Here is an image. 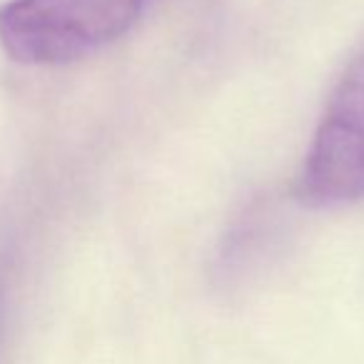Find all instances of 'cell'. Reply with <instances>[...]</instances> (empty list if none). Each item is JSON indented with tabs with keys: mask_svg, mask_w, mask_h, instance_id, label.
Returning a JSON list of instances; mask_svg holds the SVG:
<instances>
[{
	"mask_svg": "<svg viewBox=\"0 0 364 364\" xmlns=\"http://www.w3.org/2000/svg\"><path fill=\"white\" fill-rule=\"evenodd\" d=\"M150 0H11L0 48L23 65H65L122 38Z\"/></svg>",
	"mask_w": 364,
	"mask_h": 364,
	"instance_id": "obj_1",
	"label": "cell"
},
{
	"mask_svg": "<svg viewBox=\"0 0 364 364\" xmlns=\"http://www.w3.org/2000/svg\"><path fill=\"white\" fill-rule=\"evenodd\" d=\"M297 200L312 210L364 200V48L329 95L297 177Z\"/></svg>",
	"mask_w": 364,
	"mask_h": 364,
	"instance_id": "obj_2",
	"label": "cell"
}]
</instances>
